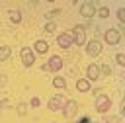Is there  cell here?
I'll return each mask as SVG.
<instances>
[{
	"mask_svg": "<svg viewBox=\"0 0 125 123\" xmlns=\"http://www.w3.org/2000/svg\"><path fill=\"white\" fill-rule=\"evenodd\" d=\"M109 107H111V100H109V96L100 94V96L96 98V109H98L100 113H105V111H109Z\"/></svg>",
	"mask_w": 125,
	"mask_h": 123,
	"instance_id": "cell-1",
	"label": "cell"
},
{
	"mask_svg": "<svg viewBox=\"0 0 125 123\" xmlns=\"http://www.w3.org/2000/svg\"><path fill=\"white\" fill-rule=\"evenodd\" d=\"M20 57H21V62H23L25 66H31V64L35 62V53H33L31 47H23L21 53H20Z\"/></svg>",
	"mask_w": 125,
	"mask_h": 123,
	"instance_id": "cell-2",
	"label": "cell"
},
{
	"mask_svg": "<svg viewBox=\"0 0 125 123\" xmlns=\"http://www.w3.org/2000/svg\"><path fill=\"white\" fill-rule=\"evenodd\" d=\"M64 103H66V100H64L61 94H55V96L49 100V109H51V111H59V109L64 107Z\"/></svg>",
	"mask_w": 125,
	"mask_h": 123,
	"instance_id": "cell-3",
	"label": "cell"
},
{
	"mask_svg": "<svg viewBox=\"0 0 125 123\" xmlns=\"http://www.w3.org/2000/svg\"><path fill=\"white\" fill-rule=\"evenodd\" d=\"M104 39H105V43H109V45H117V43L121 41V33H119L117 29H107V31L104 33Z\"/></svg>",
	"mask_w": 125,
	"mask_h": 123,
	"instance_id": "cell-4",
	"label": "cell"
},
{
	"mask_svg": "<svg viewBox=\"0 0 125 123\" xmlns=\"http://www.w3.org/2000/svg\"><path fill=\"white\" fill-rule=\"evenodd\" d=\"M43 68H45V70H61V68H62V59L57 57V55H53V57L49 59V62H47Z\"/></svg>",
	"mask_w": 125,
	"mask_h": 123,
	"instance_id": "cell-5",
	"label": "cell"
},
{
	"mask_svg": "<svg viewBox=\"0 0 125 123\" xmlns=\"http://www.w3.org/2000/svg\"><path fill=\"white\" fill-rule=\"evenodd\" d=\"M70 37H72V41H74L76 45H84V43H86V33H84L82 27H74Z\"/></svg>",
	"mask_w": 125,
	"mask_h": 123,
	"instance_id": "cell-6",
	"label": "cell"
},
{
	"mask_svg": "<svg viewBox=\"0 0 125 123\" xmlns=\"http://www.w3.org/2000/svg\"><path fill=\"white\" fill-rule=\"evenodd\" d=\"M80 14H82L84 18H92V16L96 14V6H94V2H84V4L80 6Z\"/></svg>",
	"mask_w": 125,
	"mask_h": 123,
	"instance_id": "cell-7",
	"label": "cell"
},
{
	"mask_svg": "<svg viewBox=\"0 0 125 123\" xmlns=\"http://www.w3.org/2000/svg\"><path fill=\"white\" fill-rule=\"evenodd\" d=\"M86 53H88L90 57H98V55L102 53V43H100V41H90L88 47H86Z\"/></svg>",
	"mask_w": 125,
	"mask_h": 123,
	"instance_id": "cell-8",
	"label": "cell"
},
{
	"mask_svg": "<svg viewBox=\"0 0 125 123\" xmlns=\"http://www.w3.org/2000/svg\"><path fill=\"white\" fill-rule=\"evenodd\" d=\"M62 109H64V115H66V117H74V115H76V109H78V103H76L74 100H70V102L64 103Z\"/></svg>",
	"mask_w": 125,
	"mask_h": 123,
	"instance_id": "cell-9",
	"label": "cell"
},
{
	"mask_svg": "<svg viewBox=\"0 0 125 123\" xmlns=\"http://www.w3.org/2000/svg\"><path fill=\"white\" fill-rule=\"evenodd\" d=\"M86 78L88 80H98L100 78V66L98 64H90L86 68Z\"/></svg>",
	"mask_w": 125,
	"mask_h": 123,
	"instance_id": "cell-10",
	"label": "cell"
},
{
	"mask_svg": "<svg viewBox=\"0 0 125 123\" xmlns=\"http://www.w3.org/2000/svg\"><path fill=\"white\" fill-rule=\"evenodd\" d=\"M57 43H59L62 49H68V47L72 45V37H70L68 33H61V35L57 37Z\"/></svg>",
	"mask_w": 125,
	"mask_h": 123,
	"instance_id": "cell-11",
	"label": "cell"
},
{
	"mask_svg": "<svg viewBox=\"0 0 125 123\" xmlns=\"http://www.w3.org/2000/svg\"><path fill=\"white\" fill-rule=\"evenodd\" d=\"M76 90L78 92H88L90 90V80L88 78H78L76 80Z\"/></svg>",
	"mask_w": 125,
	"mask_h": 123,
	"instance_id": "cell-12",
	"label": "cell"
},
{
	"mask_svg": "<svg viewBox=\"0 0 125 123\" xmlns=\"http://www.w3.org/2000/svg\"><path fill=\"white\" fill-rule=\"evenodd\" d=\"M35 51L37 53H47V49H49V43L47 41H43V39H39V41H35Z\"/></svg>",
	"mask_w": 125,
	"mask_h": 123,
	"instance_id": "cell-13",
	"label": "cell"
},
{
	"mask_svg": "<svg viewBox=\"0 0 125 123\" xmlns=\"http://www.w3.org/2000/svg\"><path fill=\"white\" fill-rule=\"evenodd\" d=\"M10 20H12L14 23H20V21H21V14H20L18 10H16V12L12 10V12H10Z\"/></svg>",
	"mask_w": 125,
	"mask_h": 123,
	"instance_id": "cell-14",
	"label": "cell"
},
{
	"mask_svg": "<svg viewBox=\"0 0 125 123\" xmlns=\"http://www.w3.org/2000/svg\"><path fill=\"white\" fill-rule=\"evenodd\" d=\"M53 86H55V88H64L66 82H64V78H59V76H57V78H53Z\"/></svg>",
	"mask_w": 125,
	"mask_h": 123,
	"instance_id": "cell-15",
	"label": "cell"
},
{
	"mask_svg": "<svg viewBox=\"0 0 125 123\" xmlns=\"http://www.w3.org/2000/svg\"><path fill=\"white\" fill-rule=\"evenodd\" d=\"M10 57V47H0V61H6Z\"/></svg>",
	"mask_w": 125,
	"mask_h": 123,
	"instance_id": "cell-16",
	"label": "cell"
},
{
	"mask_svg": "<svg viewBox=\"0 0 125 123\" xmlns=\"http://www.w3.org/2000/svg\"><path fill=\"white\" fill-rule=\"evenodd\" d=\"M96 14H98L100 18H107V16H109V8H105V6H102V8H100V10L96 12Z\"/></svg>",
	"mask_w": 125,
	"mask_h": 123,
	"instance_id": "cell-17",
	"label": "cell"
},
{
	"mask_svg": "<svg viewBox=\"0 0 125 123\" xmlns=\"http://www.w3.org/2000/svg\"><path fill=\"white\" fill-rule=\"evenodd\" d=\"M55 29H57V23H55V21H47V23H45V31H47V33H53Z\"/></svg>",
	"mask_w": 125,
	"mask_h": 123,
	"instance_id": "cell-18",
	"label": "cell"
},
{
	"mask_svg": "<svg viewBox=\"0 0 125 123\" xmlns=\"http://www.w3.org/2000/svg\"><path fill=\"white\" fill-rule=\"evenodd\" d=\"M115 61H117V64H121V66H123V64H125V55H123V53H117Z\"/></svg>",
	"mask_w": 125,
	"mask_h": 123,
	"instance_id": "cell-19",
	"label": "cell"
},
{
	"mask_svg": "<svg viewBox=\"0 0 125 123\" xmlns=\"http://www.w3.org/2000/svg\"><path fill=\"white\" fill-rule=\"evenodd\" d=\"M18 113H20V115H25V113H27V105H25V103H20V105H18Z\"/></svg>",
	"mask_w": 125,
	"mask_h": 123,
	"instance_id": "cell-20",
	"label": "cell"
},
{
	"mask_svg": "<svg viewBox=\"0 0 125 123\" xmlns=\"http://www.w3.org/2000/svg\"><path fill=\"white\" fill-rule=\"evenodd\" d=\"M117 18H119V21H121V23L125 21V10H123V8H119V10H117Z\"/></svg>",
	"mask_w": 125,
	"mask_h": 123,
	"instance_id": "cell-21",
	"label": "cell"
},
{
	"mask_svg": "<svg viewBox=\"0 0 125 123\" xmlns=\"http://www.w3.org/2000/svg\"><path fill=\"white\" fill-rule=\"evenodd\" d=\"M100 70H102V72H104L105 76H109V74H111V68H109V64H104V66H102Z\"/></svg>",
	"mask_w": 125,
	"mask_h": 123,
	"instance_id": "cell-22",
	"label": "cell"
},
{
	"mask_svg": "<svg viewBox=\"0 0 125 123\" xmlns=\"http://www.w3.org/2000/svg\"><path fill=\"white\" fill-rule=\"evenodd\" d=\"M31 105H39V98H31Z\"/></svg>",
	"mask_w": 125,
	"mask_h": 123,
	"instance_id": "cell-23",
	"label": "cell"
},
{
	"mask_svg": "<svg viewBox=\"0 0 125 123\" xmlns=\"http://www.w3.org/2000/svg\"><path fill=\"white\" fill-rule=\"evenodd\" d=\"M31 2H39V0H31Z\"/></svg>",
	"mask_w": 125,
	"mask_h": 123,
	"instance_id": "cell-24",
	"label": "cell"
},
{
	"mask_svg": "<svg viewBox=\"0 0 125 123\" xmlns=\"http://www.w3.org/2000/svg\"><path fill=\"white\" fill-rule=\"evenodd\" d=\"M47 2H53V0H47Z\"/></svg>",
	"mask_w": 125,
	"mask_h": 123,
	"instance_id": "cell-25",
	"label": "cell"
}]
</instances>
